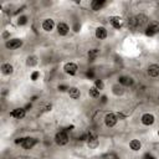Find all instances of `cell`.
Here are the masks:
<instances>
[{
  "label": "cell",
  "mask_w": 159,
  "mask_h": 159,
  "mask_svg": "<svg viewBox=\"0 0 159 159\" xmlns=\"http://www.w3.org/2000/svg\"><path fill=\"white\" fill-rule=\"evenodd\" d=\"M149 25V18L144 14H138L133 18H130L128 21V26L130 28V30H138V29H143L147 28Z\"/></svg>",
  "instance_id": "cell-1"
},
{
  "label": "cell",
  "mask_w": 159,
  "mask_h": 159,
  "mask_svg": "<svg viewBox=\"0 0 159 159\" xmlns=\"http://www.w3.org/2000/svg\"><path fill=\"white\" fill-rule=\"evenodd\" d=\"M87 145H88V148L90 149H95L98 147V137L96 133H88L87 134Z\"/></svg>",
  "instance_id": "cell-2"
},
{
  "label": "cell",
  "mask_w": 159,
  "mask_h": 159,
  "mask_svg": "<svg viewBox=\"0 0 159 159\" xmlns=\"http://www.w3.org/2000/svg\"><path fill=\"white\" fill-rule=\"evenodd\" d=\"M55 142H56V144H59V145L67 144V142H69V136H67V133H66L65 130L57 132L56 136H55Z\"/></svg>",
  "instance_id": "cell-3"
},
{
  "label": "cell",
  "mask_w": 159,
  "mask_h": 159,
  "mask_svg": "<svg viewBox=\"0 0 159 159\" xmlns=\"http://www.w3.org/2000/svg\"><path fill=\"white\" fill-rule=\"evenodd\" d=\"M157 34H159V24L153 21L147 26V28H145V35L147 36H154Z\"/></svg>",
  "instance_id": "cell-4"
},
{
  "label": "cell",
  "mask_w": 159,
  "mask_h": 159,
  "mask_svg": "<svg viewBox=\"0 0 159 159\" xmlns=\"http://www.w3.org/2000/svg\"><path fill=\"white\" fill-rule=\"evenodd\" d=\"M117 121H118V117L114 114V113H107L104 117V123L108 128H112L117 124Z\"/></svg>",
  "instance_id": "cell-5"
},
{
  "label": "cell",
  "mask_w": 159,
  "mask_h": 159,
  "mask_svg": "<svg viewBox=\"0 0 159 159\" xmlns=\"http://www.w3.org/2000/svg\"><path fill=\"white\" fill-rule=\"evenodd\" d=\"M21 45H22V41L20 39H11V40H9V41H6V44H5L6 49H9V50H16Z\"/></svg>",
  "instance_id": "cell-6"
},
{
  "label": "cell",
  "mask_w": 159,
  "mask_h": 159,
  "mask_svg": "<svg viewBox=\"0 0 159 159\" xmlns=\"http://www.w3.org/2000/svg\"><path fill=\"white\" fill-rule=\"evenodd\" d=\"M36 143H37V140H36L35 138H30V137H28V138H22L21 147H22L24 149H31Z\"/></svg>",
  "instance_id": "cell-7"
},
{
  "label": "cell",
  "mask_w": 159,
  "mask_h": 159,
  "mask_svg": "<svg viewBox=\"0 0 159 159\" xmlns=\"http://www.w3.org/2000/svg\"><path fill=\"white\" fill-rule=\"evenodd\" d=\"M63 70H65V72L67 73V75H75L76 72H77V70H78V67H77V65L76 63H73V62H67L65 66H63Z\"/></svg>",
  "instance_id": "cell-8"
},
{
  "label": "cell",
  "mask_w": 159,
  "mask_h": 159,
  "mask_svg": "<svg viewBox=\"0 0 159 159\" xmlns=\"http://www.w3.org/2000/svg\"><path fill=\"white\" fill-rule=\"evenodd\" d=\"M154 119L155 118H154V116L152 113H144L142 116V118H140V121H142V123L144 126H152L154 123Z\"/></svg>",
  "instance_id": "cell-9"
},
{
  "label": "cell",
  "mask_w": 159,
  "mask_h": 159,
  "mask_svg": "<svg viewBox=\"0 0 159 159\" xmlns=\"http://www.w3.org/2000/svg\"><path fill=\"white\" fill-rule=\"evenodd\" d=\"M118 83L119 85H122L123 87H128V86H132L134 83L133 81V78L129 77V76H121L118 78Z\"/></svg>",
  "instance_id": "cell-10"
},
{
  "label": "cell",
  "mask_w": 159,
  "mask_h": 159,
  "mask_svg": "<svg viewBox=\"0 0 159 159\" xmlns=\"http://www.w3.org/2000/svg\"><path fill=\"white\" fill-rule=\"evenodd\" d=\"M70 31V28H69V25L66 24V22H59L57 25V32L59 35L61 36H65V35H67Z\"/></svg>",
  "instance_id": "cell-11"
},
{
  "label": "cell",
  "mask_w": 159,
  "mask_h": 159,
  "mask_svg": "<svg viewBox=\"0 0 159 159\" xmlns=\"http://www.w3.org/2000/svg\"><path fill=\"white\" fill-rule=\"evenodd\" d=\"M25 113H26L25 108H15L12 112H10V117L16 118V119H21V118L25 117Z\"/></svg>",
  "instance_id": "cell-12"
},
{
  "label": "cell",
  "mask_w": 159,
  "mask_h": 159,
  "mask_svg": "<svg viewBox=\"0 0 159 159\" xmlns=\"http://www.w3.org/2000/svg\"><path fill=\"white\" fill-rule=\"evenodd\" d=\"M54 26H55V22H54V20L52 19H45L44 21H42V29L45 30V31H52V29H54Z\"/></svg>",
  "instance_id": "cell-13"
},
{
  "label": "cell",
  "mask_w": 159,
  "mask_h": 159,
  "mask_svg": "<svg viewBox=\"0 0 159 159\" xmlns=\"http://www.w3.org/2000/svg\"><path fill=\"white\" fill-rule=\"evenodd\" d=\"M148 75L151 77H158L159 76V66L155 63L149 65L148 66Z\"/></svg>",
  "instance_id": "cell-14"
},
{
  "label": "cell",
  "mask_w": 159,
  "mask_h": 159,
  "mask_svg": "<svg viewBox=\"0 0 159 159\" xmlns=\"http://www.w3.org/2000/svg\"><path fill=\"white\" fill-rule=\"evenodd\" d=\"M121 20L122 19L119 16H111L110 18V22H111V25L113 26L114 29H121L122 28V21Z\"/></svg>",
  "instance_id": "cell-15"
},
{
  "label": "cell",
  "mask_w": 159,
  "mask_h": 159,
  "mask_svg": "<svg viewBox=\"0 0 159 159\" xmlns=\"http://www.w3.org/2000/svg\"><path fill=\"white\" fill-rule=\"evenodd\" d=\"M107 35H108V32H107V30L103 28V26H100V28L96 29V37H97V39L104 40L106 37H107Z\"/></svg>",
  "instance_id": "cell-16"
},
{
  "label": "cell",
  "mask_w": 159,
  "mask_h": 159,
  "mask_svg": "<svg viewBox=\"0 0 159 159\" xmlns=\"http://www.w3.org/2000/svg\"><path fill=\"white\" fill-rule=\"evenodd\" d=\"M112 92L116 96H122L124 93V87L119 83H116V85L112 86Z\"/></svg>",
  "instance_id": "cell-17"
},
{
  "label": "cell",
  "mask_w": 159,
  "mask_h": 159,
  "mask_svg": "<svg viewBox=\"0 0 159 159\" xmlns=\"http://www.w3.org/2000/svg\"><path fill=\"white\" fill-rule=\"evenodd\" d=\"M69 95L72 100H77L80 98V96H81V91H80L77 87H70L69 88Z\"/></svg>",
  "instance_id": "cell-18"
},
{
  "label": "cell",
  "mask_w": 159,
  "mask_h": 159,
  "mask_svg": "<svg viewBox=\"0 0 159 159\" xmlns=\"http://www.w3.org/2000/svg\"><path fill=\"white\" fill-rule=\"evenodd\" d=\"M103 5H104L103 0H93V2L91 3V8H92V10H93V11L101 10V9L103 8Z\"/></svg>",
  "instance_id": "cell-19"
},
{
  "label": "cell",
  "mask_w": 159,
  "mask_h": 159,
  "mask_svg": "<svg viewBox=\"0 0 159 159\" xmlns=\"http://www.w3.org/2000/svg\"><path fill=\"white\" fill-rule=\"evenodd\" d=\"M2 72L4 73V75H11L12 72H14V67L10 65V63H3L2 65Z\"/></svg>",
  "instance_id": "cell-20"
},
{
  "label": "cell",
  "mask_w": 159,
  "mask_h": 159,
  "mask_svg": "<svg viewBox=\"0 0 159 159\" xmlns=\"http://www.w3.org/2000/svg\"><path fill=\"white\" fill-rule=\"evenodd\" d=\"M129 147L132 151H134V152H138L140 148H142V143L138 140V139H133V140H130L129 143Z\"/></svg>",
  "instance_id": "cell-21"
},
{
  "label": "cell",
  "mask_w": 159,
  "mask_h": 159,
  "mask_svg": "<svg viewBox=\"0 0 159 159\" xmlns=\"http://www.w3.org/2000/svg\"><path fill=\"white\" fill-rule=\"evenodd\" d=\"M88 59H90V61H95L96 60V57L100 55V51L97 50V49H92V50H90L88 51Z\"/></svg>",
  "instance_id": "cell-22"
},
{
  "label": "cell",
  "mask_w": 159,
  "mask_h": 159,
  "mask_svg": "<svg viewBox=\"0 0 159 159\" xmlns=\"http://www.w3.org/2000/svg\"><path fill=\"white\" fill-rule=\"evenodd\" d=\"M26 65L29 66V67H34V66L37 65V57L36 56H29L28 60H26Z\"/></svg>",
  "instance_id": "cell-23"
},
{
  "label": "cell",
  "mask_w": 159,
  "mask_h": 159,
  "mask_svg": "<svg viewBox=\"0 0 159 159\" xmlns=\"http://www.w3.org/2000/svg\"><path fill=\"white\" fill-rule=\"evenodd\" d=\"M88 95L92 97V98H98L100 97V91L96 88V87H91L88 90Z\"/></svg>",
  "instance_id": "cell-24"
},
{
  "label": "cell",
  "mask_w": 159,
  "mask_h": 159,
  "mask_svg": "<svg viewBox=\"0 0 159 159\" xmlns=\"http://www.w3.org/2000/svg\"><path fill=\"white\" fill-rule=\"evenodd\" d=\"M95 87L98 90V91H102L104 88V83L102 82V80H96L95 81Z\"/></svg>",
  "instance_id": "cell-25"
},
{
  "label": "cell",
  "mask_w": 159,
  "mask_h": 159,
  "mask_svg": "<svg viewBox=\"0 0 159 159\" xmlns=\"http://www.w3.org/2000/svg\"><path fill=\"white\" fill-rule=\"evenodd\" d=\"M26 22H28V18H26V16H20L19 20H18V24H19V25H25Z\"/></svg>",
  "instance_id": "cell-26"
},
{
  "label": "cell",
  "mask_w": 159,
  "mask_h": 159,
  "mask_svg": "<svg viewBox=\"0 0 159 159\" xmlns=\"http://www.w3.org/2000/svg\"><path fill=\"white\" fill-rule=\"evenodd\" d=\"M39 76H40V72H39V71H35V72H32V75H31V80H32V81H36Z\"/></svg>",
  "instance_id": "cell-27"
},
{
  "label": "cell",
  "mask_w": 159,
  "mask_h": 159,
  "mask_svg": "<svg viewBox=\"0 0 159 159\" xmlns=\"http://www.w3.org/2000/svg\"><path fill=\"white\" fill-rule=\"evenodd\" d=\"M104 159H118V157L116 155V154H113V153H111V154H107L104 157Z\"/></svg>",
  "instance_id": "cell-28"
},
{
  "label": "cell",
  "mask_w": 159,
  "mask_h": 159,
  "mask_svg": "<svg viewBox=\"0 0 159 159\" xmlns=\"http://www.w3.org/2000/svg\"><path fill=\"white\" fill-rule=\"evenodd\" d=\"M86 76L88 77V78H93L95 77V72L92 71V70H90V71H87V73H86Z\"/></svg>",
  "instance_id": "cell-29"
},
{
  "label": "cell",
  "mask_w": 159,
  "mask_h": 159,
  "mask_svg": "<svg viewBox=\"0 0 159 159\" xmlns=\"http://www.w3.org/2000/svg\"><path fill=\"white\" fill-rule=\"evenodd\" d=\"M144 158H145V159H157L155 157H153V155H152V154H149V153L145 154V155H144Z\"/></svg>",
  "instance_id": "cell-30"
},
{
  "label": "cell",
  "mask_w": 159,
  "mask_h": 159,
  "mask_svg": "<svg viewBox=\"0 0 159 159\" xmlns=\"http://www.w3.org/2000/svg\"><path fill=\"white\" fill-rule=\"evenodd\" d=\"M59 90H60V91H66V90H69V88L62 85V86H59Z\"/></svg>",
  "instance_id": "cell-31"
},
{
  "label": "cell",
  "mask_w": 159,
  "mask_h": 159,
  "mask_svg": "<svg viewBox=\"0 0 159 159\" xmlns=\"http://www.w3.org/2000/svg\"><path fill=\"white\" fill-rule=\"evenodd\" d=\"M102 102H103V103H106V102H107V97H106V96H103V97H102Z\"/></svg>",
  "instance_id": "cell-32"
},
{
  "label": "cell",
  "mask_w": 159,
  "mask_h": 159,
  "mask_svg": "<svg viewBox=\"0 0 159 159\" xmlns=\"http://www.w3.org/2000/svg\"><path fill=\"white\" fill-rule=\"evenodd\" d=\"M31 108V104H28V106H26V107H25V110L26 111H28V110H30Z\"/></svg>",
  "instance_id": "cell-33"
},
{
  "label": "cell",
  "mask_w": 159,
  "mask_h": 159,
  "mask_svg": "<svg viewBox=\"0 0 159 159\" xmlns=\"http://www.w3.org/2000/svg\"><path fill=\"white\" fill-rule=\"evenodd\" d=\"M78 28H80V26L76 24V25H75V31H78Z\"/></svg>",
  "instance_id": "cell-34"
},
{
  "label": "cell",
  "mask_w": 159,
  "mask_h": 159,
  "mask_svg": "<svg viewBox=\"0 0 159 159\" xmlns=\"http://www.w3.org/2000/svg\"><path fill=\"white\" fill-rule=\"evenodd\" d=\"M158 134H159V132H158Z\"/></svg>",
  "instance_id": "cell-35"
}]
</instances>
